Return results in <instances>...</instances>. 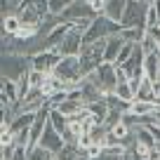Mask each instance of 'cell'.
Returning a JSON list of instances; mask_svg holds the SVG:
<instances>
[{"mask_svg":"<svg viewBox=\"0 0 160 160\" xmlns=\"http://www.w3.org/2000/svg\"><path fill=\"white\" fill-rule=\"evenodd\" d=\"M31 71V57L26 54H2V78L19 82Z\"/></svg>","mask_w":160,"mask_h":160,"instance_id":"3","label":"cell"},{"mask_svg":"<svg viewBox=\"0 0 160 160\" xmlns=\"http://www.w3.org/2000/svg\"><path fill=\"white\" fill-rule=\"evenodd\" d=\"M14 2H17V0H14ZM17 7H19V2H17Z\"/></svg>","mask_w":160,"mask_h":160,"instance_id":"26","label":"cell"},{"mask_svg":"<svg viewBox=\"0 0 160 160\" xmlns=\"http://www.w3.org/2000/svg\"><path fill=\"white\" fill-rule=\"evenodd\" d=\"M54 108H59L66 118H73L75 113H80V111L85 108V104H82V101H75V99H66V101H61L59 106H54Z\"/></svg>","mask_w":160,"mask_h":160,"instance_id":"15","label":"cell"},{"mask_svg":"<svg viewBox=\"0 0 160 160\" xmlns=\"http://www.w3.org/2000/svg\"><path fill=\"white\" fill-rule=\"evenodd\" d=\"M111 134H113V137H115V139H118V141H120V144H122V141H125V139H127V137H130V134H132V127H130V125H127L125 120H120V122H115V125H113V127H111Z\"/></svg>","mask_w":160,"mask_h":160,"instance_id":"19","label":"cell"},{"mask_svg":"<svg viewBox=\"0 0 160 160\" xmlns=\"http://www.w3.org/2000/svg\"><path fill=\"white\" fill-rule=\"evenodd\" d=\"M125 7H127V0H106V5H104V12L101 14H106L108 19L118 21L122 19V14H125Z\"/></svg>","mask_w":160,"mask_h":160,"instance_id":"10","label":"cell"},{"mask_svg":"<svg viewBox=\"0 0 160 160\" xmlns=\"http://www.w3.org/2000/svg\"><path fill=\"white\" fill-rule=\"evenodd\" d=\"M54 75H59L61 80L68 82L71 90L80 87L82 82V68H80V57H61V61L57 64V68L52 71Z\"/></svg>","mask_w":160,"mask_h":160,"instance_id":"4","label":"cell"},{"mask_svg":"<svg viewBox=\"0 0 160 160\" xmlns=\"http://www.w3.org/2000/svg\"><path fill=\"white\" fill-rule=\"evenodd\" d=\"M90 78L101 87V92H104L106 97L113 94L115 87H118V82H120V80H118V68H115V64H106V61L94 71V73H90Z\"/></svg>","mask_w":160,"mask_h":160,"instance_id":"5","label":"cell"},{"mask_svg":"<svg viewBox=\"0 0 160 160\" xmlns=\"http://www.w3.org/2000/svg\"><path fill=\"white\" fill-rule=\"evenodd\" d=\"M92 144H94V139H92V134H82V137H80V139H78V148H80V151H87V148H90Z\"/></svg>","mask_w":160,"mask_h":160,"instance_id":"23","label":"cell"},{"mask_svg":"<svg viewBox=\"0 0 160 160\" xmlns=\"http://www.w3.org/2000/svg\"><path fill=\"white\" fill-rule=\"evenodd\" d=\"M85 2H90V0H85Z\"/></svg>","mask_w":160,"mask_h":160,"instance_id":"27","label":"cell"},{"mask_svg":"<svg viewBox=\"0 0 160 160\" xmlns=\"http://www.w3.org/2000/svg\"><path fill=\"white\" fill-rule=\"evenodd\" d=\"M12 160H28V148H26V146H19V144H17Z\"/></svg>","mask_w":160,"mask_h":160,"instance_id":"24","label":"cell"},{"mask_svg":"<svg viewBox=\"0 0 160 160\" xmlns=\"http://www.w3.org/2000/svg\"><path fill=\"white\" fill-rule=\"evenodd\" d=\"M120 28H122V26H120L118 21L108 19L106 14H97L94 19H92V24H90V28H87V33H85V45L111 38V35L120 33Z\"/></svg>","mask_w":160,"mask_h":160,"instance_id":"1","label":"cell"},{"mask_svg":"<svg viewBox=\"0 0 160 160\" xmlns=\"http://www.w3.org/2000/svg\"><path fill=\"white\" fill-rule=\"evenodd\" d=\"M153 0H127L125 14L120 19L122 28H132V26H141L146 28V14H148V7Z\"/></svg>","mask_w":160,"mask_h":160,"instance_id":"2","label":"cell"},{"mask_svg":"<svg viewBox=\"0 0 160 160\" xmlns=\"http://www.w3.org/2000/svg\"><path fill=\"white\" fill-rule=\"evenodd\" d=\"M75 0H50V12L52 14H61L66 7H71Z\"/></svg>","mask_w":160,"mask_h":160,"instance_id":"22","label":"cell"},{"mask_svg":"<svg viewBox=\"0 0 160 160\" xmlns=\"http://www.w3.org/2000/svg\"><path fill=\"white\" fill-rule=\"evenodd\" d=\"M125 47V40L120 38V33L111 35V38H106V47H104V61L106 64H115V59H118L120 50Z\"/></svg>","mask_w":160,"mask_h":160,"instance_id":"9","label":"cell"},{"mask_svg":"<svg viewBox=\"0 0 160 160\" xmlns=\"http://www.w3.org/2000/svg\"><path fill=\"white\" fill-rule=\"evenodd\" d=\"M50 122L54 125V130H57V132H61V137H64L66 127H68V118H66V115L61 113L59 108H52V111H50Z\"/></svg>","mask_w":160,"mask_h":160,"instance_id":"16","label":"cell"},{"mask_svg":"<svg viewBox=\"0 0 160 160\" xmlns=\"http://www.w3.org/2000/svg\"><path fill=\"white\" fill-rule=\"evenodd\" d=\"M94 17H97L94 7H92L90 2H85V0H75L71 7H66V10L61 12V19L68 21V24L80 21V19H94Z\"/></svg>","mask_w":160,"mask_h":160,"instance_id":"6","label":"cell"},{"mask_svg":"<svg viewBox=\"0 0 160 160\" xmlns=\"http://www.w3.org/2000/svg\"><path fill=\"white\" fill-rule=\"evenodd\" d=\"M19 28H21V19H19L17 12L2 17V35H17Z\"/></svg>","mask_w":160,"mask_h":160,"instance_id":"13","label":"cell"},{"mask_svg":"<svg viewBox=\"0 0 160 160\" xmlns=\"http://www.w3.org/2000/svg\"><path fill=\"white\" fill-rule=\"evenodd\" d=\"M139 45H141V50H144L146 54H151V52H158V50H160V42H158L155 38H151L148 33H146V38L141 40Z\"/></svg>","mask_w":160,"mask_h":160,"instance_id":"21","label":"cell"},{"mask_svg":"<svg viewBox=\"0 0 160 160\" xmlns=\"http://www.w3.org/2000/svg\"><path fill=\"white\" fill-rule=\"evenodd\" d=\"M137 99L139 101H155V94H153V80H148L144 75V82H141V87L137 90Z\"/></svg>","mask_w":160,"mask_h":160,"instance_id":"18","label":"cell"},{"mask_svg":"<svg viewBox=\"0 0 160 160\" xmlns=\"http://www.w3.org/2000/svg\"><path fill=\"white\" fill-rule=\"evenodd\" d=\"M59 61H61V54L57 50H45V52H38V54L31 57V68L42 71V73H52Z\"/></svg>","mask_w":160,"mask_h":160,"instance_id":"7","label":"cell"},{"mask_svg":"<svg viewBox=\"0 0 160 160\" xmlns=\"http://www.w3.org/2000/svg\"><path fill=\"white\" fill-rule=\"evenodd\" d=\"M94 160H127V148L122 144H113V146H104L101 153Z\"/></svg>","mask_w":160,"mask_h":160,"instance_id":"11","label":"cell"},{"mask_svg":"<svg viewBox=\"0 0 160 160\" xmlns=\"http://www.w3.org/2000/svg\"><path fill=\"white\" fill-rule=\"evenodd\" d=\"M148 160H160V148H158V146L153 148V153H151V158H148Z\"/></svg>","mask_w":160,"mask_h":160,"instance_id":"25","label":"cell"},{"mask_svg":"<svg viewBox=\"0 0 160 160\" xmlns=\"http://www.w3.org/2000/svg\"><path fill=\"white\" fill-rule=\"evenodd\" d=\"M26 78H28V82H31V90H38V87H42V82H45L47 73H42V71H35V68H31Z\"/></svg>","mask_w":160,"mask_h":160,"instance_id":"20","label":"cell"},{"mask_svg":"<svg viewBox=\"0 0 160 160\" xmlns=\"http://www.w3.org/2000/svg\"><path fill=\"white\" fill-rule=\"evenodd\" d=\"M40 146L50 148L52 153H59V151L66 146V141H64V137H61V132H57V130H54V125H52L50 120H47L45 132H42V137H40Z\"/></svg>","mask_w":160,"mask_h":160,"instance_id":"8","label":"cell"},{"mask_svg":"<svg viewBox=\"0 0 160 160\" xmlns=\"http://www.w3.org/2000/svg\"><path fill=\"white\" fill-rule=\"evenodd\" d=\"M33 120H35V113H17V118L12 120L10 130L14 132V134H19V132H24V130H31Z\"/></svg>","mask_w":160,"mask_h":160,"instance_id":"12","label":"cell"},{"mask_svg":"<svg viewBox=\"0 0 160 160\" xmlns=\"http://www.w3.org/2000/svg\"><path fill=\"white\" fill-rule=\"evenodd\" d=\"M120 38L125 40V42H141V40L146 38V28H141V26H132V28H120Z\"/></svg>","mask_w":160,"mask_h":160,"instance_id":"14","label":"cell"},{"mask_svg":"<svg viewBox=\"0 0 160 160\" xmlns=\"http://www.w3.org/2000/svg\"><path fill=\"white\" fill-rule=\"evenodd\" d=\"M113 94L118 97V99H122V101H130V104H132V101L137 99V97H134V90L130 87V80H120Z\"/></svg>","mask_w":160,"mask_h":160,"instance_id":"17","label":"cell"}]
</instances>
